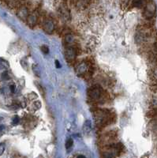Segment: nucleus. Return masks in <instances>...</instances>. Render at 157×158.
Here are the masks:
<instances>
[{"label": "nucleus", "mask_w": 157, "mask_h": 158, "mask_svg": "<svg viewBox=\"0 0 157 158\" xmlns=\"http://www.w3.org/2000/svg\"><path fill=\"white\" fill-rule=\"evenodd\" d=\"M156 12V3L153 0H148L145 5V9H144V17L146 19L153 18L155 16Z\"/></svg>", "instance_id": "obj_1"}, {"label": "nucleus", "mask_w": 157, "mask_h": 158, "mask_svg": "<svg viewBox=\"0 0 157 158\" xmlns=\"http://www.w3.org/2000/svg\"><path fill=\"white\" fill-rule=\"evenodd\" d=\"M102 94V89L99 85H93L88 90V96L91 99L97 100Z\"/></svg>", "instance_id": "obj_2"}, {"label": "nucleus", "mask_w": 157, "mask_h": 158, "mask_svg": "<svg viewBox=\"0 0 157 158\" xmlns=\"http://www.w3.org/2000/svg\"><path fill=\"white\" fill-rule=\"evenodd\" d=\"M55 25L54 21L51 20V19H46L44 21L43 24V29L44 32H46L47 33H52L55 31Z\"/></svg>", "instance_id": "obj_3"}, {"label": "nucleus", "mask_w": 157, "mask_h": 158, "mask_svg": "<svg viewBox=\"0 0 157 158\" xmlns=\"http://www.w3.org/2000/svg\"><path fill=\"white\" fill-rule=\"evenodd\" d=\"M29 12H28V8L25 6H21L20 7H18L17 9V15L18 17L19 18L22 20V21H26V19L28 17Z\"/></svg>", "instance_id": "obj_4"}, {"label": "nucleus", "mask_w": 157, "mask_h": 158, "mask_svg": "<svg viewBox=\"0 0 157 158\" xmlns=\"http://www.w3.org/2000/svg\"><path fill=\"white\" fill-rule=\"evenodd\" d=\"M65 55H66V59L68 61H73V60L75 59L76 56H77V51H76L74 47H68L66 49Z\"/></svg>", "instance_id": "obj_5"}, {"label": "nucleus", "mask_w": 157, "mask_h": 158, "mask_svg": "<svg viewBox=\"0 0 157 158\" xmlns=\"http://www.w3.org/2000/svg\"><path fill=\"white\" fill-rule=\"evenodd\" d=\"M89 71V66L86 63H81L76 67V73L78 74V75H86L87 72Z\"/></svg>", "instance_id": "obj_6"}, {"label": "nucleus", "mask_w": 157, "mask_h": 158, "mask_svg": "<svg viewBox=\"0 0 157 158\" xmlns=\"http://www.w3.org/2000/svg\"><path fill=\"white\" fill-rule=\"evenodd\" d=\"M37 21H38V17L36 13H33V14H28V17H27V19H26V21H27L28 25L32 27V28L34 27V26L36 25Z\"/></svg>", "instance_id": "obj_7"}, {"label": "nucleus", "mask_w": 157, "mask_h": 158, "mask_svg": "<svg viewBox=\"0 0 157 158\" xmlns=\"http://www.w3.org/2000/svg\"><path fill=\"white\" fill-rule=\"evenodd\" d=\"M145 4V0H133L132 5L134 7L137 8H141Z\"/></svg>", "instance_id": "obj_8"}, {"label": "nucleus", "mask_w": 157, "mask_h": 158, "mask_svg": "<svg viewBox=\"0 0 157 158\" xmlns=\"http://www.w3.org/2000/svg\"><path fill=\"white\" fill-rule=\"evenodd\" d=\"M65 42L66 43V44H72V43L73 42V40H74V38H73V36L72 35H71V34H68V35H66V36H65Z\"/></svg>", "instance_id": "obj_9"}, {"label": "nucleus", "mask_w": 157, "mask_h": 158, "mask_svg": "<svg viewBox=\"0 0 157 158\" xmlns=\"http://www.w3.org/2000/svg\"><path fill=\"white\" fill-rule=\"evenodd\" d=\"M33 72H34V74H35L37 76V77H40V70H39V67L37 66V65L34 64V65L33 66Z\"/></svg>", "instance_id": "obj_10"}, {"label": "nucleus", "mask_w": 157, "mask_h": 158, "mask_svg": "<svg viewBox=\"0 0 157 158\" xmlns=\"http://www.w3.org/2000/svg\"><path fill=\"white\" fill-rule=\"evenodd\" d=\"M33 108L34 110H39L41 108V103L40 101H35L33 104Z\"/></svg>", "instance_id": "obj_11"}, {"label": "nucleus", "mask_w": 157, "mask_h": 158, "mask_svg": "<svg viewBox=\"0 0 157 158\" xmlns=\"http://www.w3.org/2000/svg\"><path fill=\"white\" fill-rule=\"evenodd\" d=\"M73 140L72 139H68L67 141H66V149H70V148H71V147L73 146Z\"/></svg>", "instance_id": "obj_12"}, {"label": "nucleus", "mask_w": 157, "mask_h": 158, "mask_svg": "<svg viewBox=\"0 0 157 158\" xmlns=\"http://www.w3.org/2000/svg\"><path fill=\"white\" fill-rule=\"evenodd\" d=\"M41 51H42L44 54H47L48 52H49V48L46 45H43L42 47H41Z\"/></svg>", "instance_id": "obj_13"}, {"label": "nucleus", "mask_w": 157, "mask_h": 158, "mask_svg": "<svg viewBox=\"0 0 157 158\" xmlns=\"http://www.w3.org/2000/svg\"><path fill=\"white\" fill-rule=\"evenodd\" d=\"M5 149H6V146H5L4 143H0V156L4 153Z\"/></svg>", "instance_id": "obj_14"}, {"label": "nucleus", "mask_w": 157, "mask_h": 158, "mask_svg": "<svg viewBox=\"0 0 157 158\" xmlns=\"http://www.w3.org/2000/svg\"><path fill=\"white\" fill-rule=\"evenodd\" d=\"M19 123V118L17 117V116H15L14 118V119H13V124H17V123Z\"/></svg>", "instance_id": "obj_15"}, {"label": "nucleus", "mask_w": 157, "mask_h": 158, "mask_svg": "<svg viewBox=\"0 0 157 158\" xmlns=\"http://www.w3.org/2000/svg\"><path fill=\"white\" fill-rule=\"evenodd\" d=\"M153 73H154V76H155V78L157 79V67L155 69V70H154V72H153Z\"/></svg>", "instance_id": "obj_16"}, {"label": "nucleus", "mask_w": 157, "mask_h": 158, "mask_svg": "<svg viewBox=\"0 0 157 158\" xmlns=\"http://www.w3.org/2000/svg\"><path fill=\"white\" fill-rule=\"evenodd\" d=\"M55 63H56V66H57V67H59H59H60V66H61L59 65V61H58V60H56V61H55Z\"/></svg>", "instance_id": "obj_17"}, {"label": "nucleus", "mask_w": 157, "mask_h": 158, "mask_svg": "<svg viewBox=\"0 0 157 158\" xmlns=\"http://www.w3.org/2000/svg\"><path fill=\"white\" fill-rule=\"evenodd\" d=\"M10 89H11V91L13 92H14V89H15V87H14V85H11V86H10Z\"/></svg>", "instance_id": "obj_18"}, {"label": "nucleus", "mask_w": 157, "mask_h": 158, "mask_svg": "<svg viewBox=\"0 0 157 158\" xmlns=\"http://www.w3.org/2000/svg\"><path fill=\"white\" fill-rule=\"evenodd\" d=\"M78 157H85L84 156H82V155H78Z\"/></svg>", "instance_id": "obj_19"}, {"label": "nucleus", "mask_w": 157, "mask_h": 158, "mask_svg": "<svg viewBox=\"0 0 157 158\" xmlns=\"http://www.w3.org/2000/svg\"><path fill=\"white\" fill-rule=\"evenodd\" d=\"M3 129V126H0V130H2Z\"/></svg>", "instance_id": "obj_20"}]
</instances>
